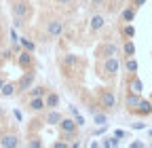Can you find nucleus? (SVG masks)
<instances>
[{"instance_id": "nucleus-1", "label": "nucleus", "mask_w": 152, "mask_h": 148, "mask_svg": "<svg viewBox=\"0 0 152 148\" xmlns=\"http://www.w3.org/2000/svg\"><path fill=\"white\" fill-rule=\"evenodd\" d=\"M59 68L64 76H74L78 70H83V59L74 53H66L64 57L59 59Z\"/></svg>"}, {"instance_id": "nucleus-2", "label": "nucleus", "mask_w": 152, "mask_h": 148, "mask_svg": "<svg viewBox=\"0 0 152 148\" xmlns=\"http://www.w3.org/2000/svg\"><path fill=\"white\" fill-rule=\"evenodd\" d=\"M97 106L104 110V112H112L116 108V95L110 87H102L97 91Z\"/></svg>"}, {"instance_id": "nucleus-3", "label": "nucleus", "mask_w": 152, "mask_h": 148, "mask_svg": "<svg viewBox=\"0 0 152 148\" xmlns=\"http://www.w3.org/2000/svg\"><path fill=\"white\" fill-rule=\"evenodd\" d=\"M102 64H99V76L102 78H114L118 74V70H121V62H118V57L114 55V57H106V59H99Z\"/></svg>"}, {"instance_id": "nucleus-4", "label": "nucleus", "mask_w": 152, "mask_h": 148, "mask_svg": "<svg viewBox=\"0 0 152 148\" xmlns=\"http://www.w3.org/2000/svg\"><path fill=\"white\" fill-rule=\"evenodd\" d=\"M57 127H59V131H61V140H76V136H78V123L74 119L64 116Z\"/></svg>"}, {"instance_id": "nucleus-5", "label": "nucleus", "mask_w": 152, "mask_h": 148, "mask_svg": "<svg viewBox=\"0 0 152 148\" xmlns=\"http://www.w3.org/2000/svg\"><path fill=\"white\" fill-rule=\"evenodd\" d=\"M64 30H66L64 19H51V21H47L45 34H47V38H49V40H55V38H59V36L64 34Z\"/></svg>"}, {"instance_id": "nucleus-6", "label": "nucleus", "mask_w": 152, "mask_h": 148, "mask_svg": "<svg viewBox=\"0 0 152 148\" xmlns=\"http://www.w3.org/2000/svg\"><path fill=\"white\" fill-rule=\"evenodd\" d=\"M11 11H13V17H19V19L26 21L32 13V7L28 0H15V2H11Z\"/></svg>"}, {"instance_id": "nucleus-7", "label": "nucleus", "mask_w": 152, "mask_h": 148, "mask_svg": "<svg viewBox=\"0 0 152 148\" xmlns=\"http://www.w3.org/2000/svg\"><path fill=\"white\" fill-rule=\"evenodd\" d=\"M118 53H121L118 45L102 42V45H97V49H95V57H97V59H106V57H114V55H118Z\"/></svg>"}, {"instance_id": "nucleus-8", "label": "nucleus", "mask_w": 152, "mask_h": 148, "mask_svg": "<svg viewBox=\"0 0 152 148\" xmlns=\"http://www.w3.org/2000/svg\"><path fill=\"white\" fill-rule=\"evenodd\" d=\"M34 78H36V74L32 70H23L21 78L17 81V93H26V91L34 85Z\"/></svg>"}, {"instance_id": "nucleus-9", "label": "nucleus", "mask_w": 152, "mask_h": 148, "mask_svg": "<svg viewBox=\"0 0 152 148\" xmlns=\"http://www.w3.org/2000/svg\"><path fill=\"white\" fill-rule=\"evenodd\" d=\"M17 66L21 68V70H32L34 68V53L21 49V51L17 53Z\"/></svg>"}, {"instance_id": "nucleus-10", "label": "nucleus", "mask_w": 152, "mask_h": 148, "mask_svg": "<svg viewBox=\"0 0 152 148\" xmlns=\"http://www.w3.org/2000/svg\"><path fill=\"white\" fill-rule=\"evenodd\" d=\"M0 146L2 148H17L19 146V136L15 131H2L0 133Z\"/></svg>"}, {"instance_id": "nucleus-11", "label": "nucleus", "mask_w": 152, "mask_h": 148, "mask_svg": "<svg viewBox=\"0 0 152 148\" xmlns=\"http://www.w3.org/2000/svg\"><path fill=\"white\" fill-rule=\"evenodd\" d=\"M131 112H133V114H137V116H148V114H152V102L142 97V102H140L135 108H133Z\"/></svg>"}, {"instance_id": "nucleus-12", "label": "nucleus", "mask_w": 152, "mask_h": 148, "mask_svg": "<svg viewBox=\"0 0 152 148\" xmlns=\"http://www.w3.org/2000/svg\"><path fill=\"white\" fill-rule=\"evenodd\" d=\"M26 106H28V110H30V112H42V110H47L45 97H30Z\"/></svg>"}, {"instance_id": "nucleus-13", "label": "nucleus", "mask_w": 152, "mask_h": 148, "mask_svg": "<svg viewBox=\"0 0 152 148\" xmlns=\"http://www.w3.org/2000/svg\"><path fill=\"white\" fill-rule=\"evenodd\" d=\"M64 119V114L59 112V110H57V108H49V112L45 114V125H59V121Z\"/></svg>"}, {"instance_id": "nucleus-14", "label": "nucleus", "mask_w": 152, "mask_h": 148, "mask_svg": "<svg viewBox=\"0 0 152 148\" xmlns=\"http://www.w3.org/2000/svg\"><path fill=\"white\" fill-rule=\"evenodd\" d=\"M104 26H106V17L99 15V13H95L91 17V21H89V30L91 32H99V30H104Z\"/></svg>"}, {"instance_id": "nucleus-15", "label": "nucleus", "mask_w": 152, "mask_h": 148, "mask_svg": "<svg viewBox=\"0 0 152 148\" xmlns=\"http://www.w3.org/2000/svg\"><path fill=\"white\" fill-rule=\"evenodd\" d=\"M135 13H137V9L133 7V4L125 7V9L121 11V21H123V23H131L133 19H135Z\"/></svg>"}, {"instance_id": "nucleus-16", "label": "nucleus", "mask_w": 152, "mask_h": 148, "mask_svg": "<svg viewBox=\"0 0 152 148\" xmlns=\"http://www.w3.org/2000/svg\"><path fill=\"white\" fill-rule=\"evenodd\" d=\"M140 102H142V95H140V93H135V91H129V93H127V97H125V106H127V110H129V112H131V110L135 108Z\"/></svg>"}, {"instance_id": "nucleus-17", "label": "nucleus", "mask_w": 152, "mask_h": 148, "mask_svg": "<svg viewBox=\"0 0 152 148\" xmlns=\"http://www.w3.org/2000/svg\"><path fill=\"white\" fill-rule=\"evenodd\" d=\"M61 102L59 93H55V91H47V95H45V104H47V110L49 108H57Z\"/></svg>"}, {"instance_id": "nucleus-18", "label": "nucleus", "mask_w": 152, "mask_h": 148, "mask_svg": "<svg viewBox=\"0 0 152 148\" xmlns=\"http://www.w3.org/2000/svg\"><path fill=\"white\" fill-rule=\"evenodd\" d=\"M17 93V83H4L2 85V89H0V95H2V97H13Z\"/></svg>"}, {"instance_id": "nucleus-19", "label": "nucleus", "mask_w": 152, "mask_h": 148, "mask_svg": "<svg viewBox=\"0 0 152 148\" xmlns=\"http://www.w3.org/2000/svg\"><path fill=\"white\" fill-rule=\"evenodd\" d=\"M28 95L30 97H45L47 95V87H42V85H32L30 89H28Z\"/></svg>"}, {"instance_id": "nucleus-20", "label": "nucleus", "mask_w": 152, "mask_h": 148, "mask_svg": "<svg viewBox=\"0 0 152 148\" xmlns=\"http://www.w3.org/2000/svg\"><path fill=\"white\" fill-rule=\"evenodd\" d=\"M129 91H135V93H142V91H144V83L135 76V74H131V81H129Z\"/></svg>"}, {"instance_id": "nucleus-21", "label": "nucleus", "mask_w": 152, "mask_h": 148, "mask_svg": "<svg viewBox=\"0 0 152 148\" xmlns=\"http://www.w3.org/2000/svg\"><path fill=\"white\" fill-rule=\"evenodd\" d=\"M123 55H125V57H135V45H133L131 38L125 40V45H123Z\"/></svg>"}, {"instance_id": "nucleus-22", "label": "nucleus", "mask_w": 152, "mask_h": 148, "mask_svg": "<svg viewBox=\"0 0 152 148\" xmlns=\"http://www.w3.org/2000/svg\"><path fill=\"white\" fill-rule=\"evenodd\" d=\"M125 68H127V72H129V74H137V70H140V64H137V59H135V57H127V62H125Z\"/></svg>"}, {"instance_id": "nucleus-23", "label": "nucleus", "mask_w": 152, "mask_h": 148, "mask_svg": "<svg viewBox=\"0 0 152 148\" xmlns=\"http://www.w3.org/2000/svg\"><path fill=\"white\" fill-rule=\"evenodd\" d=\"M121 36L125 40H129V38H133V36H135V28H133L131 23H125L123 28H121Z\"/></svg>"}, {"instance_id": "nucleus-24", "label": "nucleus", "mask_w": 152, "mask_h": 148, "mask_svg": "<svg viewBox=\"0 0 152 148\" xmlns=\"http://www.w3.org/2000/svg\"><path fill=\"white\" fill-rule=\"evenodd\" d=\"M19 45H21L26 51H32V53L36 51V42L30 40V38H26V36H19Z\"/></svg>"}, {"instance_id": "nucleus-25", "label": "nucleus", "mask_w": 152, "mask_h": 148, "mask_svg": "<svg viewBox=\"0 0 152 148\" xmlns=\"http://www.w3.org/2000/svg\"><path fill=\"white\" fill-rule=\"evenodd\" d=\"M93 121H95V125H108L106 112H99V110H95V112H93Z\"/></svg>"}, {"instance_id": "nucleus-26", "label": "nucleus", "mask_w": 152, "mask_h": 148, "mask_svg": "<svg viewBox=\"0 0 152 148\" xmlns=\"http://www.w3.org/2000/svg\"><path fill=\"white\" fill-rule=\"evenodd\" d=\"M28 148H42V140L38 138V136H30V140H28Z\"/></svg>"}, {"instance_id": "nucleus-27", "label": "nucleus", "mask_w": 152, "mask_h": 148, "mask_svg": "<svg viewBox=\"0 0 152 148\" xmlns=\"http://www.w3.org/2000/svg\"><path fill=\"white\" fill-rule=\"evenodd\" d=\"M70 112L74 114V121L78 123V127H83V125H85V119H83V114H80V112H78V110H76L74 106H70Z\"/></svg>"}, {"instance_id": "nucleus-28", "label": "nucleus", "mask_w": 152, "mask_h": 148, "mask_svg": "<svg viewBox=\"0 0 152 148\" xmlns=\"http://www.w3.org/2000/svg\"><path fill=\"white\" fill-rule=\"evenodd\" d=\"M102 146H106V148H112V146H118V138H116V136H112V138L104 140V142H102Z\"/></svg>"}, {"instance_id": "nucleus-29", "label": "nucleus", "mask_w": 152, "mask_h": 148, "mask_svg": "<svg viewBox=\"0 0 152 148\" xmlns=\"http://www.w3.org/2000/svg\"><path fill=\"white\" fill-rule=\"evenodd\" d=\"M57 4H61V7H70V4H74V0H55Z\"/></svg>"}, {"instance_id": "nucleus-30", "label": "nucleus", "mask_w": 152, "mask_h": 148, "mask_svg": "<svg viewBox=\"0 0 152 148\" xmlns=\"http://www.w3.org/2000/svg\"><path fill=\"white\" fill-rule=\"evenodd\" d=\"M131 4L135 7V9H140V7H144V4H146V0H131Z\"/></svg>"}, {"instance_id": "nucleus-31", "label": "nucleus", "mask_w": 152, "mask_h": 148, "mask_svg": "<svg viewBox=\"0 0 152 148\" xmlns=\"http://www.w3.org/2000/svg\"><path fill=\"white\" fill-rule=\"evenodd\" d=\"M70 146V142H55L53 144V148H68Z\"/></svg>"}, {"instance_id": "nucleus-32", "label": "nucleus", "mask_w": 152, "mask_h": 148, "mask_svg": "<svg viewBox=\"0 0 152 148\" xmlns=\"http://www.w3.org/2000/svg\"><path fill=\"white\" fill-rule=\"evenodd\" d=\"M114 136L121 140V138H127V131H123V129H116V131H114Z\"/></svg>"}, {"instance_id": "nucleus-33", "label": "nucleus", "mask_w": 152, "mask_h": 148, "mask_svg": "<svg viewBox=\"0 0 152 148\" xmlns=\"http://www.w3.org/2000/svg\"><path fill=\"white\" fill-rule=\"evenodd\" d=\"M102 4H104V0H91V7L93 9H99Z\"/></svg>"}, {"instance_id": "nucleus-34", "label": "nucleus", "mask_w": 152, "mask_h": 148, "mask_svg": "<svg viewBox=\"0 0 152 148\" xmlns=\"http://www.w3.org/2000/svg\"><path fill=\"white\" fill-rule=\"evenodd\" d=\"M131 127H133V129H146V125H144V123H133Z\"/></svg>"}, {"instance_id": "nucleus-35", "label": "nucleus", "mask_w": 152, "mask_h": 148, "mask_svg": "<svg viewBox=\"0 0 152 148\" xmlns=\"http://www.w3.org/2000/svg\"><path fill=\"white\" fill-rule=\"evenodd\" d=\"M131 148H144V142H131Z\"/></svg>"}, {"instance_id": "nucleus-36", "label": "nucleus", "mask_w": 152, "mask_h": 148, "mask_svg": "<svg viewBox=\"0 0 152 148\" xmlns=\"http://www.w3.org/2000/svg\"><path fill=\"white\" fill-rule=\"evenodd\" d=\"M13 114H15L17 121H21V112H19V110H13Z\"/></svg>"}, {"instance_id": "nucleus-37", "label": "nucleus", "mask_w": 152, "mask_h": 148, "mask_svg": "<svg viewBox=\"0 0 152 148\" xmlns=\"http://www.w3.org/2000/svg\"><path fill=\"white\" fill-rule=\"evenodd\" d=\"M2 119H4V108L0 106V121H2Z\"/></svg>"}, {"instance_id": "nucleus-38", "label": "nucleus", "mask_w": 152, "mask_h": 148, "mask_svg": "<svg viewBox=\"0 0 152 148\" xmlns=\"http://www.w3.org/2000/svg\"><path fill=\"white\" fill-rule=\"evenodd\" d=\"M4 83H7L4 78H0V89H2V85H4Z\"/></svg>"}, {"instance_id": "nucleus-39", "label": "nucleus", "mask_w": 152, "mask_h": 148, "mask_svg": "<svg viewBox=\"0 0 152 148\" xmlns=\"http://www.w3.org/2000/svg\"><path fill=\"white\" fill-rule=\"evenodd\" d=\"M148 136H150V138H152V129H150V131H148Z\"/></svg>"}]
</instances>
